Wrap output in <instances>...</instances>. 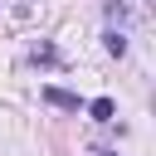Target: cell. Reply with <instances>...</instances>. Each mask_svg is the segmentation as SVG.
Here are the masks:
<instances>
[{
	"mask_svg": "<svg viewBox=\"0 0 156 156\" xmlns=\"http://www.w3.org/2000/svg\"><path fill=\"white\" fill-rule=\"evenodd\" d=\"M102 44H107V54H112V58H122V54H127V34H122V29H107V34H102Z\"/></svg>",
	"mask_w": 156,
	"mask_h": 156,
	"instance_id": "3",
	"label": "cell"
},
{
	"mask_svg": "<svg viewBox=\"0 0 156 156\" xmlns=\"http://www.w3.org/2000/svg\"><path fill=\"white\" fill-rule=\"evenodd\" d=\"M88 117H93V122H112V117H117V102H112V98H93V102H88Z\"/></svg>",
	"mask_w": 156,
	"mask_h": 156,
	"instance_id": "2",
	"label": "cell"
},
{
	"mask_svg": "<svg viewBox=\"0 0 156 156\" xmlns=\"http://www.w3.org/2000/svg\"><path fill=\"white\" fill-rule=\"evenodd\" d=\"M136 5H141V10H151V5H156V0H136Z\"/></svg>",
	"mask_w": 156,
	"mask_h": 156,
	"instance_id": "6",
	"label": "cell"
},
{
	"mask_svg": "<svg viewBox=\"0 0 156 156\" xmlns=\"http://www.w3.org/2000/svg\"><path fill=\"white\" fill-rule=\"evenodd\" d=\"M44 102H54V107H63V112H78L83 102L73 98V93H63V88H44Z\"/></svg>",
	"mask_w": 156,
	"mask_h": 156,
	"instance_id": "1",
	"label": "cell"
},
{
	"mask_svg": "<svg viewBox=\"0 0 156 156\" xmlns=\"http://www.w3.org/2000/svg\"><path fill=\"white\" fill-rule=\"evenodd\" d=\"M107 15H112V20H117V24H122V20H127V15H132V5H127V0H107Z\"/></svg>",
	"mask_w": 156,
	"mask_h": 156,
	"instance_id": "5",
	"label": "cell"
},
{
	"mask_svg": "<svg viewBox=\"0 0 156 156\" xmlns=\"http://www.w3.org/2000/svg\"><path fill=\"white\" fill-rule=\"evenodd\" d=\"M93 156H117V151H93Z\"/></svg>",
	"mask_w": 156,
	"mask_h": 156,
	"instance_id": "7",
	"label": "cell"
},
{
	"mask_svg": "<svg viewBox=\"0 0 156 156\" xmlns=\"http://www.w3.org/2000/svg\"><path fill=\"white\" fill-rule=\"evenodd\" d=\"M29 58H34V63H54L58 54H54V44H34V54H29Z\"/></svg>",
	"mask_w": 156,
	"mask_h": 156,
	"instance_id": "4",
	"label": "cell"
}]
</instances>
